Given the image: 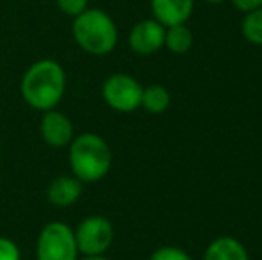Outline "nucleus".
I'll return each instance as SVG.
<instances>
[{
  "label": "nucleus",
  "mask_w": 262,
  "mask_h": 260,
  "mask_svg": "<svg viewBox=\"0 0 262 260\" xmlns=\"http://www.w3.org/2000/svg\"><path fill=\"white\" fill-rule=\"evenodd\" d=\"M66 91V72L55 59L34 61L21 75L20 93L31 109L39 112L55 109Z\"/></svg>",
  "instance_id": "f257e3e1"
},
{
  "label": "nucleus",
  "mask_w": 262,
  "mask_h": 260,
  "mask_svg": "<svg viewBox=\"0 0 262 260\" xmlns=\"http://www.w3.org/2000/svg\"><path fill=\"white\" fill-rule=\"evenodd\" d=\"M68 164L72 175L82 184H95L107 177L113 166V152L102 135L84 132L68 145Z\"/></svg>",
  "instance_id": "f03ea898"
},
{
  "label": "nucleus",
  "mask_w": 262,
  "mask_h": 260,
  "mask_svg": "<svg viewBox=\"0 0 262 260\" xmlns=\"http://www.w3.org/2000/svg\"><path fill=\"white\" fill-rule=\"evenodd\" d=\"M72 36L80 50L90 56H107L118 45V25L109 13L98 7H88L73 18Z\"/></svg>",
  "instance_id": "7ed1b4c3"
},
{
  "label": "nucleus",
  "mask_w": 262,
  "mask_h": 260,
  "mask_svg": "<svg viewBox=\"0 0 262 260\" xmlns=\"http://www.w3.org/2000/svg\"><path fill=\"white\" fill-rule=\"evenodd\" d=\"M73 228L62 221L47 223L36 239V260H77Z\"/></svg>",
  "instance_id": "20e7f679"
},
{
  "label": "nucleus",
  "mask_w": 262,
  "mask_h": 260,
  "mask_svg": "<svg viewBox=\"0 0 262 260\" xmlns=\"http://www.w3.org/2000/svg\"><path fill=\"white\" fill-rule=\"evenodd\" d=\"M79 255H105L114 241L113 223L100 214L86 216L73 230Z\"/></svg>",
  "instance_id": "39448f33"
},
{
  "label": "nucleus",
  "mask_w": 262,
  "mask_h": 260,
  "mask_svg": "<svg viewBox=\"0 0 262 260\" xmlns=\"http://www.w3.org/2000/svg\"><path fill=\"white\" fill-rule=\"evenodd\" d=\"M143 86L128 73H113L102 84V98L113 111L134 112L141 107Z\"/></svg>",
  "instance_id": "423d86ee"
},
{
  "label": "nucleus",
  "mask_w": 262,
  "mask_h": 260,
  "mask_svg": "<svg viewBox=\"0 0 262 260\" xmlns=\"http://www.w3.org/2000/svg\"><path fill=\"white\" fill-rule=\"evenodd\" d=\"M166 27L157 20H141L128 32V46L138 56H152L164 46Z\"/></svg>",
  "instance_id": "0eeeda50"
},
{
  "label": "nucleus",
  "mask_w": 262,
  "mask_h": 260,
  "mask_svg": "<svg viewBox=\"0 0 262 260\" xmlns=\"http://www.w3.org/2000/svg\"><path fill=\"white\" fill-rule=\"evenodd\" d=\"M41 122H39V135L45 141V145L52 148H68L72 139L75 137L73 123L64 112L50 109L41 112Z\"/></svg>",
  "instance_id": "6e6552de"
},
{
  "label": "nucleus",
  "mask_w": 262,
  "mask_h": 260,
  "mask_svg": "<svg viewBox=\"0 0 262 260\" xmlns=\"http://www.w3.org/2000/svg\"><path fill=\"white\" fill-rule=\"evenodd\" d=\"M154 20L164 27L186 23L194 11V0H150Z\"/></svg>",
  "instance_id": "1a4fd4ad"
},
{
  "label": "nucleus",
  "mask_w": 262,
  "mask_h": 260,
  "mask_svg": "<svg viewBox=\"0 0 262 260\" xmlns=\"http://www.w3.org/2000/svg\"><path fill=\"white\" fill-rule=\"evenodd\" d=\"M84 191V184L73 175L55 177L47 187V200L50 205L59 208H68L80 200Z\"/></svg>",
  "instance_id": "9d476101"
},
{
  "label": "nucleus",
  "mask_w": 262,
  "mask_h": 260,
  "mask_svg": "<svg viewBox=\"0 0 262 260\" xmlns=\"http://www.w3.org/2000/svg\"><path fill=\"white\" fill-rule=\"evenodd\" d=\"M204 260H250L241 241L234 237H217L207 246Z\"/></svg>",
  "instance_id": "9b49d317"
},
{
  "label": "nucleus",
  "mask_w": 262,
  "mask_h": 260,
  "mask_svg": "<svg viewBox=\"0 0 262 260\" xmlns=\"http://www.w3.org/2000/svg\"><path fill=\"white\" fill-rule=\"evenodd\" d=\"M194 43V36L191 32V29L186 23L180 25H171V27H166L164 34V46L171 54L177 56H184L191 50Z\"/></svg>",
  "instance_id": "f8f14e48"
},
{
  "label": "nucleus",
  "mask_w": 262,
  "mask_h": 260,
  "mask_svg": "<svg viewBox=\"0 0 262 260\" xmlns=\"http://www.w3.org/2000/svg\"><path fill=\"white\" fill-rule=\"evenodd\" d=\"M171 104V97L169 91L161 84H152L148 87H143V97H141V107L148 111L150 114H161Z\"/></svg>",
  "instance_id": "ddd939ff"
},
{
  "label": "nucleus",
  "mask_w": 262,
  "mask_h": 260,
  "mask_svg": "<svg viewBox=\"0 0 262 260\" xmlns=\"http://www.w3.org/2000/svg\"><path fill=\"white\" fill-rule=\"evenodd\" d=\"M241 32L248 43L262 46V7L245 14L241 23Z\"/></svg>",
  "instance_id": "4468645a"
},
{
  "label": "nucleus",
  "mask_w": 262,
  "mask_h": 260,
  "mask_svg": "<svg viewBox=\"0 0 262 260\" xmlns=\"http://www.w3.org/2000/svg\"><path fill=\"white\" fill-rule=\"evenodd\" d=\"M55 6L59 7L62 14L75 18L90 7V0H55Z\"/></svg>",
  "instance_id": "2eb2a0df"
},
{
  "label": "nucleus",
  "mask_w": 262,
  "mask_h": 260,
  "mask_svg": "<svg viewBox=\"0 0 262 260\" xmlns=\"http://www.w3.org/2000/svg\"><path fill=\"white\" fill-rule=\"evenodd\" d=\"M150 260H193V258L177 246H161L150 255Z\"/></svg>",
  "instance_id": "dca6fc26"
},
{
  "label": "nucleus",
  "mask_w": 262,
  "mask_h": 260,
  "mask_svg": "<svg viewBox=\"0 0 262 260\" xmlns=\"http://www.w3.org/2000/svg\"><path fill=\"white\" fill-rule=\"evenodd\" d=\"M0 260H21L20 248L9 237L0 235Z\"/></svg>",
  "instance_id": "f3484780"
},
{
  "label": "nucleus",
  "mask_w": 262,
  "mask_h": 260,
  "mask_svg": "<svg viewBox=\"0 0 262 260\" xmlns=\"http://www.w3.org/2000/svg\"><path fill=\"white\" fill-rule=\"evenodd\" d=\"M232 6L235 7L237 11H241V13H250V11L253 9H259L262 7V0H230Z\"/></svg>",
  "instance_id": "a211bd4d"
},
{
  "label": "nucleus",
  "mask_w": 262,
  "mask_h": 260,
  "mask_svg": "<svg viewBox=\"0 0 262 260\" xmlns=\"http://www.w3.org/2000/svg\"><path fill=\"white\" fill-rule=\"evenodd\" d=\"M77 260H111V258H107L105 255H82V257Z\"/></svg>",
  "instance_id": "6ab92c4d"
},
{
  "label": "nucleus",
  "mask_w": 262,
  "mask_h": 260,
  "mask_svg": "<svg viewBox=\"0 0 262 260\" xmlns=\"http://www.w3.org/2000/svg\"><path fill=\"white\" fill-rule=\"evenodd\" d=\"M205 2H209V4H223L225 0H205Z\"/></svg>",
  "instance_id": "aec40b11"
}]
</instances>
